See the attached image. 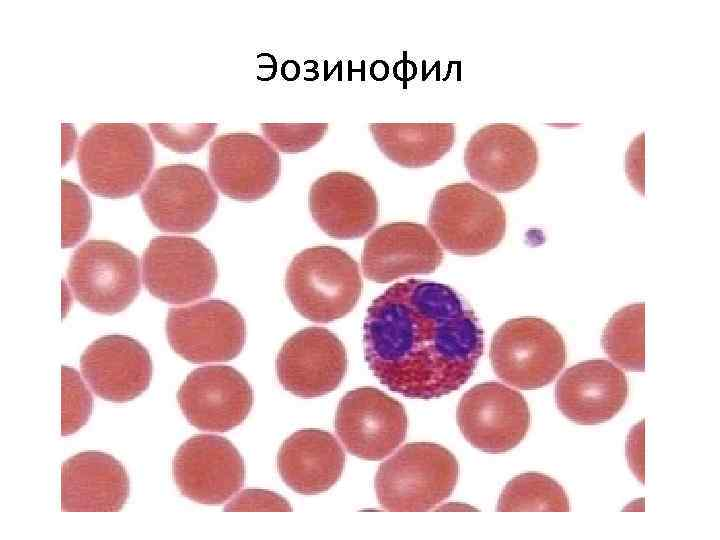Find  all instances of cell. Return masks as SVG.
I'll return each instance as SVG.
<instances>
[{
	"mask_svg": "<svg viewBox=\"0 0 720 540\" xmlns=\"http://www.w3.org/2000/svg\"><path fill=\"white\" fill-rule=\"evenodd\" d=\"M363 346L370 370L388 389L432 399L469 380L484 341L473 309L454 289L412 278L372 301Z\"/></svg>",
	"mask_w": 720,
	"mask_h": 540,
	"instance_id": "obj_1",
	"label": "cell"
},
{
	"mask_svg": "<svg viewBox=\"0 0 720 540\" xmlns=\"http://www.w3.org/2000/svg\"><path fill=\"white\" fill-rule=\"evenodd\" d=\"M76 157L84 186L118 199L141 190L154 165V146L140 125L100 123L85 132Z\"/></svg>",
	"mask_w": 720,
	"mask_h": 540,
	"instance_id": "obj_2",
	"label": "cell"
},
{
	"mask_svg": "<svg viewBox=\"0 0 720 540\" xmlns=\"http://www.w3.org/2000/svg\"><path fill=\"white\" fill-rule=\"evenodd\" d=\"M287 296L304 318L328 323L356 306L363 281L357 262L333 246H315L298 253L285 278Z\"/></svg>",
	"mask_w": 720,
	"mask_h": 540,
	"instance_id": "obj_3",
	"label": "cell"
},
{
	"mask_svg": "<svg viewBox=\"0 0 720 540\" xmlns=\"http://www.w3.org/2000/svg\"><path fill=\"white\" fill-rule=\"evenodd\" d=\"M458 476V461L448 449L411 442L380 464L374 485L388 511H429L451 495Z\"/></svg>",
	"mask_w": 720,
	"mask_h": 540,
	"instance_id": "obj_4",
	"label": "cell"
},
{
	"mask_svg": "<svg viewBox=\"0 0 720 540\" xmlns=\"http://www.w3.org/2000/svg\"><path fill=\"white\" fill-rule=\"evenodd\" d=\"M428 225L447 251L476 256L496 248L503 240L506 214L495 195L470 182H459L435 193Z\"/></svg>",
	"mask_w": 720,
	"mask_h": 540,
	"instance_id": "obj_5",
	"label": "cell"
},
{
	"mask_svg": "<svg viewBox=\"0 0 720 540\" xmlns=\"http://www.w3.org/2000/svg\"><path fill=\"white\" fill-rule=\"evenodd\" d=\"M489 357L502 381L531 390L557 377L565 366L567 350L563 336L551 323L538 317H519L498 328Z\"/></svg>",
	"mask_w": 720,
	"mask_h": 540,
	"instance_id": "obj_6",
	"label": "cell"
},
{
	"mask_svg": "<svg viewBox=\"0 0 720 540\" xmlns=\"http://www.w3.org/2000/svg\"><path fill=\"white\" fill-rule=\"evenodd\" d=\"M67 279L75 298L86 308L116 314L139 294V259L116 242L89 240L74 252Z\"/></svg>",
	"mask_w": 720,
	"mask_h": 540,
	"instance_id": "obj_7",
	"label": "cell"
},
{
	"mask_svg": "<svg viewBox=\"0 0 720 540\" xmlns=\"http://www.w3.org/2000/svg\"><path fill=\"white\" fill-rule=\"evenodd\" d=\"M217 264L200 241L185 236L153 238L142 258V278L154 297L186 304L209 296L217 282Z\"/></svg>",
	"mask_w": 720,
	"mask_h": 540,
	"instance_id": "obj_8",
	"label": "cell"
},
{
	"mask_svg": "<svg viewBox=\"0 0 720 540\" xmlns=\"http://www.w3.org/2000/svg\"><path fill=\"white\" fill-rule=\"evenodd\" d=\"M166 335L172 350L191 363L226 362L241 353L246 323L233 305L210 299L171 308Z\"/></svg>",
	"mask_w": 720,
	"mask_h": 540,
	"instance_id": "obj_9",
	"label": "cell"
},
{
	"mask_svg": "<svg viewBox=\"0 0 720 540\" xmlns=\"http://www.w3.org/2000/svg\"><path fill=\"white\" fill-rule=\"evenodd\" d=\"M143 209L160 230L194 233L214 215L218 193L208 175L190 164L158 168L140 195Z\"/></svg>",
	"mask_w": 720,
	"mask_h": 540,
	"instance_id": "obj_10",
	"label": "cell"
},
{
	"mask_svg": "<svg viewBox=\"0 0 720 540\" xmlns=\"http://www.w3.org/2000/svg\"><path fill=\"white\" fill-rule=\"evenodd\" d=\"M408 417L404 406L374 387L348 391L335 415V431L347 451L364 460L389 456L404 440Z\"/></svg>",
	"mask_w": 720,
	"mask_h": 540,
	"instance_id": "obj_11",
	"label": "cell"
},
{
	"mask_svg": "<svg viewBox=\"0 0 720 540\" xmlns=\"http://www.w3.org/2000/svg\"><path fill=\"white\" fill-rule=\"evenodd\" d=\"M456 418L464 438L488 453H503L516 447L531 424L524 396L495 381L477 384L464 393Z\"/></svg>",
	"mask_w": 720,
	"mask_h": 540,
	"instance_id": "obj_12",
	"label": "cell"
},
{
	"mask_svg": "<svg viewBox=\"0 0 720 540\" xmlns=\"http://www.w3.org/2000/svg\"><path fill=\"white\" fill-rule=\"evenodd\" d=\"M538 147L522 127L494 123L478 129L468 140L464 164L469 176L496 193L515 191L534 176Z\"/></svg>",
	"mask_w": 720,
	"mask_h": 540,
	"instance_id": "obj_13",
	"label": "cell"
},
{
	"mask_svg": "<svg viewBox=\"0 0 720 540\" xmlns=\"http://www.w3.org/2000/svg\"><path fill=\"white\" fill-rule=\"evenodd\" d=\"M172 476L182 495L188 499L219 505L243 486L245 463L228 439L198 434L178 448L172 461Z\"/></svg>",
	"mask_w": 720,
	"mask_h": 540,
	"instance_id": "obj_14",
	"label": "cell"
},
{
	"mask_svg": "<svg viewBox=\"0 0 720 540\" xmlns=\"http://www.w3.org/2000/svg\"><path fill=\"white\" fill-rule=\"evenodd\" d=\"M208 160L216 187L237 201L264 198L280 177L278 151L266 139L252 133H227L214 138Z\"/></svg>",
	"mask_w": 720,
	"mask_h": 540,
	"instance_id": "obj_15",
	"label": "cell"
},
{
	"mask_svg": "<svg viewBox=\"0 0 720 540\" xmlns=\"http://www.w3.org/2000/svg\"><path fill=\"white\" fill-rule=\"evenodd\" d=\"M348 367L344 344L323 327H308L293 334L276 358L277 378L295 396L314 398L334 391Z\"/></svg>",
	"mask_w": 720,
	"mask_h": 540,
	"instance_id": "obj_16",
	"label": "cell"
},
{
	"mask_svg": "<svg viewBox=\"0 0 720 540\" xmlns=\"http://www.w3.org/2000/svg\"><path fill=\"white\" fill-rule=\"evenodd\" d=\"M177 400L187 421L210 432L240 425L253 405V390L235 368L209 365L193 370L181 384Z\"/></svg>",
	"mask_w": 720,
	"mask_h": 540,
	"instance_id": "obj_17",
	"label": "cell"
},
{
	"mask_svg": "<svg viewBox=\"0 0 720 540\" xmlns=\"http://www.w3.org/2000/svg\"><path fill=\"white\" fill-rule=\"evenodd\" d=\"M81 374L93 393L111 402H128L150 385L153 363L136 339L120 334L93 341L80 358Z\"/></svg>",
	"mask_w": 720,
	"mask_h": 540,
	"instance_id": "obj_18",
	"label": "cell"
},
{
	"mask_svg": "<svg viewBox=\"0 0 720 540\" xmlns=\"http://www.w3.org/2000/svg\"><path fill=\"white\" fill-rule=\"evenodd\" d=\"M309 210L318 227L335 239L365 236L379 217V201L371 184L351 172H329L310 187Z\"/></svg>",
	"mask_w": 720,
	"mask_h": 540,
	"instance_id": "obj_19",
	"label": "cell"
},
{
	"mask_svg": "<svg viewBox=\"0 0 720 540\" xmlns=\"http://www.w3.org/2000/svg\"><path fill=\"white\" fill-rule=\"evenodd\" d=\"M443 251L426 226L394 222L378 227L365 241L361 256L364 276L376 283L434 272Z\"/></svg>",
	"mask_w": 720,
	"mask_h": 540,
	"instance_id": "obj_20",
	"label": "cell"
},
{
	"mask_svg": "<svg viewBox=\"0 0 720 540\" xmlns=\"http://www.w3.org/2000/svg\"><path fill=\"white\" fill-rule=\"evenodd\" d=\"M629 383L624 372L605 359L587 360L564 371L555 386L559 411L580 425L612 419L624 407Z\"/></svg>",
	"mask_w": 720,
	"mask_h": 540,
	"instance_id": "obj_21",
	"label": "cell"
},
{
	"mask_svg": "<svg viewBox=\"0 0 720 540\" xmlns=\"http://www.w3.org/2000/svg\"><path fill=\"white\" fill-rule=\"evenodd\" d=\"M130 491L128 473L112 455L88 450L61 467V509L65 512H118Z\"/></svg>",
	"mask_w": 720,
	"mask_h": 540,
	"instance_id": "obj_22",
	"label": "cell"
},
{
	"mask_svg": "<svg viewBox=\"0 0 720 540\" xmlns=\"http://www.w3.org/2000/svg\"><path fill=\"white\" fill-rule=\"evenodd\" d=\"M345 459L341 445L330 432L301 429L282 443L277 468L293 491L311 495L329 490L340 479Z\"/></svg>",
	"mask_w": 720,
	"mask_h": 540,
	"instance_id": "obj_23",
	"label": "cell"
},
{
	"mask_svg": "<svg viewBox=\"0 0 720 540\" xmlns=\"http://www.w3.org/2000/svg\"><path fill=\"white\" fill-rule=\"evenodd\" d=\"M369 130L380 151L405 168L431 166L455 142L453 123H372Z\"/></svg>",
	"mask_w": 720,
	"mask_h": 540,
	"instance_id": "obj_24",
	"label": "cell"
},
{
	"mask_svg": "<svg viewBox=\"0 0 720 540\" xmlns=\"http://www.w3.org/2000/svg\"><path fill=\"white\" fill-rule=\"evenodd\" d=\"M604 352L627 371L645 370V303L615 312L602 333Z\"/></svg>",
	"mask_w": 720,
	"mask_h": 540,
	"instance_id": "obj_25",
	"label": "cell"
},
{
	"mask_svg": "<svg viewBox=\"0 0 720 540\" xmlns=\"http://www.w3.org/2000/svg\"><path fill=\"white\" fill-rule=\"evenodd\" d=\"M496 510L510 511H570L568 495L553 478L537 472L522 473L503 488Z\"/></svg>",
	"mask_w": 720,
	"mask_h": 540,
	"instance_id": "obj_26",
	"label": "cell"
},
{
	"mask_svg": "<svg viewBox=\"0 0 720 540\" xmlns=\"http://www.w3.org/2000/svg\"><path fill=\"white\" fill-rule=\"evenodd\" d=\"M61 435L76 433L89 421L93 397L80 374L71 367H61Z\"/></svg>",
	"mask_w": 720,
	"mask_h": 540,
	"instance_id": "obj_27",
	"label": "cell"
},
{
	"mask_svg": "<svg viewBox=\"0 0 720 540\" xmlns=\"http://www.w3.org/2000/svg\"><path fill=\"white\" fill-rule=\"evenodd\" d=\"M62 247L70 248L86 235L92 208L89 197L77 184L62 180Z\"/></svg>",
	"mask_w": 720,
	"mask_h": 540,
	"instance_id": "obj_28",
	"label": "cell"
},
{
	"mask_svg": "<svg viewBox=\"0 0 720 540\" xmlns=\"http://www.w3.org/2000/svg\"><path fill=\"white\" fill-rule=\"evenodd\" d=\"M327 123H261L260 128L268 142L283 153H299L320 142L328 130Z\"/></svg>",
	"mask_w": 720,
	"mask_h": 540,
	"instance_id": "obj_29",
	"label": "cell"
},
{
	"mask_svg": "<svg viewBox=\"0 0 720 540\" xmlns=\"http://www.w3.org/2000/svg\"><path fill=\"white\" fill-rule=\"evenodd\" d=\"M155 139L174 152L189 154L200 150L214 135L215 123L193 125L157 124L148 125Z\"/></svg>",
	"mask_w": 720,
	"mask_h": 540,
	"instance_id": "obj_30",
	"label": "cell"
},
{
	"mask_svg": "<svg viewBox=\"0 0 720 540\" xmlns=\"http://www.w3.org/2000/svg\"><path fill=\"white\" fill-rule=\"evenodd\" d=\"M224 511H292L282 496L263 489H245L224 507Z\"/></svg>",
	"mask_w": 720,
	"mask_h": 540,
	"instance_id": "obj_31",
	"label": "cell"
},
{
	"mask_svg": "<svg viewBox=\"0 0 720 540\" xmlns=\"http://www.w3.org/2000/svg\"><path fill=\"white\" fill-rule=\"evenodd\" d=\"M77 134L71 124H62V166H64L73 155Z\"/></svg>",
	"mask_w": 720,
	"mask_h": 540,
	"instance_id": "obj_32",
	"label": "cell"
}]
</instances>
